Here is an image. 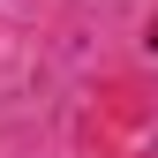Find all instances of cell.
<instances>
[{
  "label": "cell",
  "mask_w": 158,
  "mask_h": 158,
  "mask_svg": "<svg viewBox=\"0 0 158 158\" xmlns=\"http://www.w3.org/2000/svg\"><path fill=\"white\" fill-rule=\"evenodd\" d=\"M151 53H158V23H151Z\"/></svg>",
  "instance_id": "6da1fadb"
}]
</instances>
